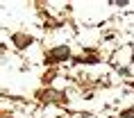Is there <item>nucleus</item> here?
<instances>
[{"label": "nucleus", "instance_id": "1", "mask_svg": "<svg viewBox=\"0 0 134 118\" xmlns=\"http://www.w3.org/2000/svg\"><path fill=\"white\" fill-rule=\"evenodd\" d=\"M68 55H71V52H68V48H66V46H59V48H55L52 52H50V57H52L55 61H62V59H66Z\"/></svg>", "mask_w": 134, "mask_h": 118}, {"label": "nucleus", "instance_id": "2", "mask_svg": "<svg viewBox=\"0 0 134 118\" xmlns=\"http://www.w3.org/2000/svg\"><path fill=\"white\" fill-rule=\"evenodd\" d=\"M30 41H32V39H30V36H25V34H16V36H14V43L18 46V48H27Z\"/></svg>", "mask_w": 134, "mask_h": 118}, {"label": "nucleus", "instance_id": "3", "mask_svg": "<svg viewBox=\"0 0 134 118\" xmlns=\"http://www.w3.org/2000/svg\"><path fill=\"white\" fill-rule=\"evenodd\" d=\"M120 118H134V109H127V111H125V114H123Z\"/></svg>", "mask_w": 134, "mask_h": 118}]
</instances>
